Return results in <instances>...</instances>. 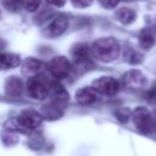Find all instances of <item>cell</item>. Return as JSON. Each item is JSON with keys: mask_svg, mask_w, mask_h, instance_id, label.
<instances>
[{"mask_svg": "<svg viewBox=\"0 0 156 156\" xmlns=\"http://www.w3.org/2000/svg\"><path fill=\"white\" fill-rule=\"evenodd\" d=\"M121 46L115 38H100L91 45L90 54L91 56L104 63H110L119 56Z\"/></svg>", "mask_w": 156, "mask_h": 156, "instance_id": "cell-1", "label": "cell"}, {"mask_svg": "<svg viewBox=\"0 0 156 156\" xmlns=\"http://www.w3.org/2000/svg\"><path fill=\"white\" fill-rule=\"evenodd\" d=\"M132 119L136 129L143 134H150L154 130V121L151 117V113L146 107H136L132 112Z\"/></svg>", "mask_w": 156, "mask_h": 156, "instance_id": "cell-2", "label": "cell"}, {"mask_svg": "<svg viewBox=\"0 0 156 156\" xmlns=\"http://www.w3.org/2000/svg\"><path fill=\"white\" fill-rule=\"evenodd\" d=\"M49 71L52 74V77H55L56 79H65L72 74L73 67H72V63L68 61L67 57L56 56L50 61Z\"/></svg>", "mask_w": 156, "mask_h": 156, "instance_id": "cell-3", "label": "cell"}, {"mask_svg": "<svg viewBox=\"0 0 156 156\" xmlns=\"http://www.w3.org/2000/svg\"><path fill=\"white\" fill-rule=\"evenodd\" d=\"M41 121H43L41 115L39 112H37L35 110H32V108L23 110L18 115V117H17L18 126L21 128L28 129V130H32V129L38 128L41 124Z\"/></svg>", "mask_w": 156, "mask_h": 156, "instance_id": "cell-4", "label": "cell"}, {"mask_svg": "<svg viewBox=\"0 0 156 156\" xmlns=\"http://www.w3.org/2000/svg\"><path fill=\"white\" fill-rule=\"evenodd\" d=\"M27 90L30 98L44 100L49 96V84L39 77H30L27 82Z\"/></svg>", "mask_w": 156, "mask_h": 156, "instance_id": "cell-5", "label": "cell"}, {"mask_svg": "<svg viewBox=\"0 0 156 156\" xmlns=\"http://www.w3.org/2000/svg\"><path fill=\"white\" fill-rule=\"evenodd\" d=\"M93 88L102 95H115L119 90V83L112 77H100L93 82Z\"/></svg>", "mask_w": 156, "mask_h": 156, "instance_id": "cell-6", "label": "cell"}, {"mask_svg": "<svg viewBox=\"0 0 156 156\" xmlns=\"http://www.w3.org/2000/svg\"><path fill=\"white\" fill-rule=\"evenodd\" d=\"M122 80H123L124 87H127L128 89H133V90L143 89L147 83L145 74L138 69H130L127 73H124Z\"/></svg>", "mask_w": 156, "mask_h": 156, "instance_id": "cell-7", "label": "cell"}, {"mask_svg": "<svg viewBox=\"0 0 156 156\" xmlns=\"http://www.w3.org/2000/svg\"><path fill=\"white\" fill-rule=\"evenodd\" d=\"M67 26H68V18L65 15H58L46 27V35L50 38H56L67 29Z\"/></svg>", "mask_w": 156, "mask_h": 156, "instance_id": "cell-8", "label": "cell"}, {"mask_svg": "<svg viewBox=\"0 0 156 156\" xmlns=\"http://www.w3.org/2000/svg\"><path fill=\"white\" fill-rule=\"evenodd\" d=\"M99 99V93L91 87V88H82L76 93V100L80 105H90L94 104Z\"/></svg>", "mask_w": 156, "mask_h": 156, "instance_id": "cell-9", "label": "cell"}, {"mask_svg": "<svg viewBox=\"0 0 156 156\" xmlns=\"http://www.w3.org/2000/svg\"><path fill=\"white\" fill-rule=\"evenodd\" d=\"M72 54H73V58H74L77 65H87L90 61L91 54H90L88 46L84 44H79L77 48H74Z\"/></svg>", "mask_w": 156, "mask_h": 156, "instance_id": "cell-10", "label": "cell"}, {"mask_svg": "<svg viewBox=\"0 0 156 156\" xmlns=\"http://www.w3.org/2000/svg\"><path fill=\"white\" fill-rule=\"evenodd\" d=\"M21 63L18 55L12 52H0V69H7L16 67Z\"/></svg>", "mask_w": 156, "mask_h": 156, "instance_id": "cell-11", "label": "cell"}, {"mask_svg": "<svg viewBox=\"0 0 156 156\" xmlns=\"http://www.w3.org/2000/svg\"><path fill=\"white\" fill-rule=\"evenodd\" d=\"M5 91L10 96H18L22 93V82L17 77H9L5 83Z\"/></svg>", "mask_w": 156, "mask_h": 156, "instance_id": "cell-12", "label": "cell"}, {"mask_svg": "<svg viewBox=\"0 0 156 156\" xmlns=\"http://www.w3.org/2000/svg\"><path fill=\"white\" fill-rule=\"evenodd\" d=\"M116 18L123 24H130L135 20V12L132 9L122 7L116 12Z\"/></svg>", "mask_w": 156, "mask_h": 156, "instance_id": "cell-13", "label": "cell"}, {"mask_svg": "<svg viewBox=\"0 0 156 156\" xmlns=\"http://www.w3.org/2000/svg\"><path fill=\"white\" fill-rule=\"evenodd\" d=\"M139 44L143 49H150L155 44V37L150 29H143L139 34Z\"/></svg>", "mask_w": 156, "mask_h": 156, "instance_id": "cell-14", "label": "cell"}, {"mask_svg": "<svg viewBox=\"0 0 156 156\" xmlns=\"http://www.w3.org/2000/svg\"><path fill=\"white\" fill-rule=\"evenodd\" d=\"M40 67H41V62L40 61H38L35 58H28L24 62V65H23V68H24L23 71L26 73L34 74V73H37V72L40 71Z\"/></svg>", "mask_w": 156, "mask_h": 156, "instance_id": "cell-15", "label": "cell"}, {"mask_svg": "<svg viewBox=\"0 0 156 156\" xmlns=\"http://www.w3.org/2000/svg\"><path fill=\"white\" fill-rule=\"evenodd\" d=\"M2 5L9 11H18L22 7V0H2Z\"/></svg>", "mask_w": 156, "mask_h": 156, "instance_id": "cell-16", "label": "cell"}, {"mask_svg": "<svg viewBox=\"0 0 156 156\" xmlns=\"http://www.w3.org/2000/svg\"><path fill=\"white\" fill-rule=\"evenodd\" d=\"M41 0H22V6L29 11V12H34L39 9Z\"/></svg>", "mask_w": 156, "mask_h": 156, "instance_id": "cell-17", "label": "cell"}, {"mask_svg": "<svg viewBox=\"0 0 156 156\" xmlns=\"http://www.w3.org/2000/svg\"><path fill=\"white\" fill-rule=\"evenodd\" d=\"M145 99L149 101V102H151V104H156V82L152 84V87L145 93Z\"/></svg>", "mask_w": 156, "mask_h": 156, "instance_id": "cell-18", "label": "cell"}, {"mask_svg": "<svg viewBox=\"0 0 156 156\" xmlns=\"http://www.w3.org/2000/svg\"><path fill=\"white\" fill-rule=\"evenodd\" d=\"M116 117H117L121 122H127L128 118L130 117V112H129V110H127V108H122V110H118V111L116 112Z\"/></svg>", "mask_w": 156, "mask_h": 156, "instance_id": "cell-19", "label": "cell"}, {"mask_svg": "<svg viewBox=\"0 0 156 156\" xmlns=\"http://www.w3.org/2000/svg\"><path fill=\"white\" fill-rule=\"evenodd\" d=\"M71 2H72L76 7L83 9V7H88L89 5H91L93 0H71Z\"/></svg>", "mask_w": 156, "mask_h": 156, "instance_id": "cell-20", "label": "cell"}, {"mask_svg": "<svg viewBox=\"0 0 156 156\" xmlns=\"http://www.w3.org/2000/svg\"><path fill=\"white\" fill-rule=\"evenodd\" d=\"M100 1V4L104 6V7H106V9H113V7H116L117 5H118V2H119V0H99Z\"/></svg>", "mask_w": 156, "mask_h": 156, "instance_id": "cell-21", "label": "cell"}, {"mask_svg": "<svg viewBox=\"0 0 156 156\" xmlns=\"http://www.w3.org/2000/svg\"><path fill=\"white\" fill-rule=\"evenodd\" d=\"M49 4H51V5H54V6H63L65 4H66V0H46Z\"/></svg>", "mask_w": 156, "mask_h": 156, "instance_id": "cell-22", "label": "cell"}]
</instances>
